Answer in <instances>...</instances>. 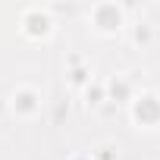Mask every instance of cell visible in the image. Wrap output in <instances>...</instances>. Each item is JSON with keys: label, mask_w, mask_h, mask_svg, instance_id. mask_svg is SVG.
<instances>
[{"label": "cell", "mask_w": 160, "mask_h": 160, "mask_svg": "<svg viewBox=\"0 0 160 160\" xmlns=\"http://www.w3.org/2000/svg\"><path fill=\"white\" fill-rule=\"evenodd\" d=\"M38 107V94L32 91V88H19V91H13V110H19V113H32Z\"/></svg>", "instance_id": "6da1fadb"}]
</instances>
